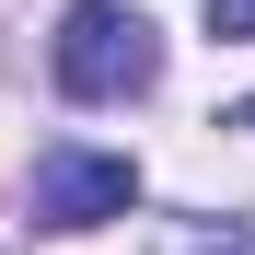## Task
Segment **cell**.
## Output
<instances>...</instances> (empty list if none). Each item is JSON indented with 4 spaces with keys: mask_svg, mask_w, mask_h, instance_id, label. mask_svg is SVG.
<instances>
[{
    "mask_svg": "<svg viewBox=\"0 0 255 255\" xmlns=\"http://www.w3.org/2000/svg\"><path fill=\"white\" fill-rule=\"evenodd\" d=\"M209 23H221L232 47H255V0H209Z\"/></svg>",
    "mask_w": 255,
    "mask_h": 255,
    "instance_id": "277c9868",
    "label": "cell"
},
{
    "mask_svg": "<svg viewBox=\"0 0 255 255\" xmlns=\"http://www.w3.org/2000/svg\"><path fill=\"white\" fill-rule=\"evenodd\" d=\"M47 70H58L70 105H128V93H151V81H162V35L128 12V0H70Z\"/></svg>",
    "mask_w": 255,
    "mask_h": 255,
    "instance_id": "6da1fadb",
    "label": "cell"
},
{
    "mask_svg": "<svg viewBox=\"0 0 255 255\" xmlns=\"http://www.w3.org/2000/svg\"><path fill=\"white\" fill-rule=\"evenodd\" d=\"M174 255H255V232H244V221H197Z\"/></svg>",
    "mask_w": 255,
    "mask_h": 255,
    "instance_id": "3957f363",
    "label": "cell"
},
{
    "mask_svg": "<svg viewBox=\"0 0 255 255\" xmlns=\"http://www.w3.org/2000/svg\"><path fill=\"white\" fill-rule=\"evenodd\" d=\"M232 128H244V139H255V105H232Z\"/></svg>",
    "mask_w": 255,
    "mask_h": 255,
    "instance_id": "5b68a950",
    "label": "cell"
},
{
    "mask_svg": "<svg viewBox=\"0 0 255 255\" xmlns=\"http://www.w3.org/2000/svg\"><path fill=\"white\" fill-rule=\"evenodd\" d=\"M128 209H139V162L128 151H93V139L35 151V232H93V221H128Z\"/></svg>",
    "mask_w": 255,
    "mask_h": 255,
    "instance_id": "7a4b0ae2",
    "label": "cell"
}]
</instances>
